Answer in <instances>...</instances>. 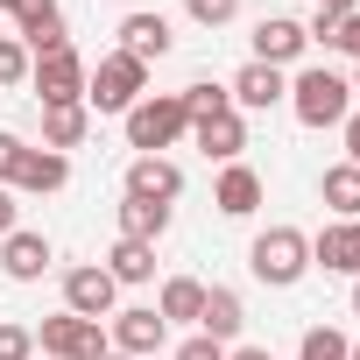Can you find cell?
Returning <instances> with one entry per match:
<instances>
[{"instance_id":"1","label":"cell","mask_w":360,"mask_h":360,"mask_svg":"<svg viewBox=\"0 0 360 360\" xmlns=\"http://www.w3.org/2000/svg\"><path fill=\"white\" fill-rule=\"evenodd\" d=\"M290 113H297L304 127H339V120L353 113V85H346L332 64H311V71L290 78Z\"/></svg>"},{"instance_id":"2","label":"cell","mask_w":360,"mask_h":360,"mask_svg":"<svg viewBox=\"0 0 360 360\" xmlns=\"http://www.w3.org/2000/svg\"><path fill=\"white\" fill-rule=\"evenodd\" d=\"M120 120H127V148H141V155H162V148H176V141L191 134V113L176 106V92H162V99L141 92Z\"/></svg>"},{"instance_id":"3","label":"cell","mask_w":360,"mask_h":360,"mask_svg":"<svg viewBox=\"0 0 360 360\" xmlns=\"http://www.w3.org/2000/svg\"><path fill=\"white\" fill-rule=\"evenodd\" d=\"M248 269H255L269 290H290V283H304V269H311V233H297V226H269V233H255V248H248Z\"/></svg>"},{"instance_id":"4","label":"cell","mask_w":360,"mask_h":360,"mask_svg":"<svg viewBox=\"0 0 360 360\" xmlns=\"http://www.w3.org/2000/svg\"><path fill=\"white\" fill-rule=\"evenodd\" d=\"M36 353H43V360H106L113 339H106L99 318H71V311H57V318H43Z\"/></svg>"},{"instance_id":"5","label":"cell","mask_w":360,"mask_h":360,"mask_svg":"<svg viewBox=\"0 0 360 360\" xmlns=\"http://www.w3.org/2000/svg\"><path fill=\"white\" fill-rule=\"evenodd\" d=\"M141 85H148V64H134L127 50H113V57H99V71H85V106L127 113V106L141 99Z\"/></svg>"},{"instance_id":"6","label":"cell","mask_w":360,"mask_h":360,"mask_svg":"<svg viewBox=\"0 0 360 360\" xmlns=\"http://www.w3.org/2000/svg\"><path fill=\"white\" fill-rule=\"evenodd\" d=\"M29 85L43 92V106H85V64H78V50L64 43V50L36 57L29 64Z\"/></svg>"},{"instance_id":"7","label":"cell","mask_w":360,"mask_h":360,"mask_svg":"<svg viewBox=\"0 0 360 360\" xmlns=\"http://www.w3.org/2000/svg\"><path fill=\"white\" fill-rule=\"evenodd\" d=\"M226 92H233V113H269V106H283V99H290V78H283L276 64H255V57H248V64L233 71V85H226Z\"/></svg>"},{"instance_id":"8","label":"cell","mask_w":360,"mask_h":360,"mask_svg":"<svg viewBox=\"0 0 360 360\" xmlns=\"http://www.w3.org/2000/svg\"><path fill=\"white\" fill-rule=\"evenodd\" d=\"M113 297H120V283H113L99 262H85V269L64 276V311H71V318H113Z\"/></svg>"},{"instance_id":"9","label":"cell","mask_w":360,"mask_h":360,"mask_svg":"<svg viewBox=\"0 0 360 360\" xmlns=\"http://www.w3.org/2000/svg\"><path fill=\"white\" fill-rule=\"evenodd\" d=\"M127 198L176 205V198H184V169H176L169 155H134V162H127Z\"/></svg>"},{"instance_id":"10","label":"cell","mask_w":360,"mask_h":360,"mask_svg":"<svg viewBox=\"0 0 360 360\" xmlns=\"http://www.w3.org/2000/svg\"><path fill=\"white\" fill-rule=\"evenodd\" d=\"M311 50V36H304V22H290V15H262L255 22V64H297Z\"/></svg>"},{"instance_id":"11","label":"cell","mask_w":360,"mask_h":360,"mask_svg":"<svg viewBox=\"0 0 360 360\" xmlns=\"http://www.w3.org/2000/svg\"><path fill=\"white\" fill-rule=\"evenodd\" d=\"M113 353H127V360H141V353H155L162 339H169V325L155 318V304H134V311H113Z\"/></svg>"},{"instance_id":"12","label":"cell","mask_w":360,"mask_h":360,"mask_svg":"<svg viewBox=\"0 0 360 360\" xmlns=\"http://www.w3.org/2000/svg\"><path fill=\"white\" fill-rule=\"evenodd\" d=\"M311 262L332 269V276H360V219H332V226L311 240Z\"/></svg>"},{"instance_id":"13","label":"cell","mask_w":360,"mask_h":360,"mask_svg":"<svg viewBox=\"0 0 360 360\" xmlns=\"http://www.w3.org/2000/svg\"><path fill=\"white\" fill-rule=\"evenodd\" d=\"M191 141H198V155H212V162H240V148H248V120H240V113L191 120Z\"/></svg>"},{"instance_id":"14","label":"cell","mask_w":360,"mask_h":360,"mask_svg":"<svg viewBox=\"0 0 360 360\" xmlns=\"http://www.w3.org/2000/svg\"><path fill=\"white\" fill-rule=\"evenodd\" d=\"M240 325H248V304H240V290L212 283V290H205V311H198V332H205V339H219V346H233V339H240Z\"/></svg>"},{"instance_id":"15","label":"cell","mask_w":360,"mask_h":360,"mask_svg":"<svg viewBox=\"0 0 360 360\" xmlns=\"http://www.w3.org/2000/svg\"><path fill=\"white\" fill-rule=\"evenodd\" d=\"M64 184H71V155H57V148H29L15 169V191H29V198H50Z\"/></svg>"},{"instance_id":"16","label":"cell","mask_w":360,"mask_h":360,"mask_svg":"<svg viewBox=\"0 0 360 360\" xmlns=\"http://www.w3.org/2000/svg\"><path fill=\"white\" fill-rule=\"evenodd\" d=\"M15 29H22V50H29V64L71 43V36H64V8H57V0H36V8H29V15L15 22Z\"/></svg>"},{"instance_id":"17","label":"cell","mask_w":360,"mask_h":360,"mask_svg":"<svg viewBox=\"0 0 360 360\" xmlns=\"http://www.w3.org/2000/svg\"><path fill=\"white\" fill-rule=\"evenodd\" d=\"M212 205H219L226 219H248V212L262 205V176H255L248 162H226V169H219V184H212Z\"/></svg>"},{"instance_id":"18","label":"cell","mask_w":360,"mask_h":360,"mask_svg":"<svg viewBox=\"0 0 360 360\" xmlns=\"http://www.w3.org/2000/svg\"><path fill=\"white\" fill-rule=\"evenodd\" d=\"M120 50H127L134 64L169 57V15H127V22H120Z\"/></svg>"},{"instance_id":"19","label":"cell","mask_w":360,"mask_h":360,"mask_svg":"<svg viewBox=\"0 0 360 360\" xmlns=\"http://www.w3.org/2000/svg\"><path fill=\"white\" fill-rule=\"evenodd\" d=\"M0 269H8L15 283H36V276L50 269V240H43V233H22V226H15L8 240H0Z\"/></svg>"},{"instance_id":"20","label":"cell","mask_w":360,"mask_h":360,"mask_svg":"<svg viewBox=\"0 0 360 360\" xmlns=\"http://www.w3.org/2000/svg\"><path fill=\"white\" fill-rule=\"evenodd\" d=\"M198 311H205V283L198 276H169L162 283V297H155V318L162 325H198Z\"/></svg>"},{"instance_id":"21","label":"cell","mask_w":360,"mask_h":360,"mask_svg":"<svg viewBox=\"0 0 360 360\" xmlns=\"http://www.w3.org/2000/svg\"><path fill=\"white\" fill-rule=\"evenodd\" d=\"M92 134V106H43V148H78Z\"/></svg>"},{"instance_id":"22","label":"cell","mask_w":360,"mask_h":360,"mask_svg":"<svg viewBox=\"0 0 360 360\" xmlns=\"http://www.w3.org/2000/svg\"><path fill=\"white\" fill-rule=\"evenodd\" d=\"M318 198H325L339 219H360V169H353V162H332V169L318 176Z\"/></svg>"},{"instance_id":"23","label":"cell","mask_w":360,"mask_h":360,"mask_svg":"<svg viewBox=\"0 0 360 360\" xmlns=\"http://www.w3.org/2000/svg\"><path fill=\"white\" fill-rule=\"evenodd\" d=\"M162 233H169V205H148V198H127L120 205V240H148L155 248Z\"/></svg>"},{"instance_id":"24","label":"cell","mask_w":360,"mask_h":360,"mask_svg":"<svg viewBox=\"0 0 360 360\" xmlns=\"http://www.w3.org/2000/svg\"><path fill=\"white\" fill-rule=\"evenodd\" d=\"M106 276H113V283H148V276H155V248H148V240H113Z\"/></svg>"},{"instance_id":"25","label":"cell","mask_w":360,"mask_h":360,"mask_svg":"<svg viewBox=\"0 0 360 360\" xmlns=\"http://www.w3.org/2000/svg\"><path fill=\"white\" fill-rule=\"evenodd\" d=\"M176 106H184L191 120H212V113H233V92H226V85H205V78H198V85H184V92H176Z\"/></svg>"},{"instance_id":"26","label":"cell","mask_w":360,"mask_h":360,"mask_svg":"<svg viewBox=\"0 0 360 360\" xmlns=\"http://www.w3.org/2000/svg\"><path fill=\"white\" fill-rule=\"evenodd\" d=\"M297 360H353V339H346V332H332V325H311V332H304V346H297Z\"/></svg>"},{"instance_id":"27","label":"cell","mask_w":360,"mask_h":360,"mask_svg":"<svg viewBox=\"0 0 360 360\" xmlns=\"http://www.w3.org/2000/svg\"><path fill=\"white\" fill-rule=\"evenodd\" d=\"M184 15H191L198 29H226V22L240 15V0H184Z\"/></svg>"},{"instance_id":"28","label":"cell","mask_w":360,"mask_h":360,"mask_svg":"<svg viewBox=\"0 0 360 360\" xmlns=\"http://www.w3.org/2000/svg\"><path fill=\"white\" fill-rule=\"evenodd\" d=\"M0 85H8V92L29 85V50L22 43H0Z\"/></svg>"},{"instance_id":"29","label":"cell","mask_w":360,"mask_h":360,"mask_svg":"<svg viewBox=\"0 0 360 360\" xmlns=\"http://www.w3.org/2000/svg\"><path fill=\"white\" fill-rule=\"evenodd\" d=\"M0 360H36V332L29 325H0Z\"/></svg>"},{"instance_id":"30","label":"cell","mask_w":360,"mask_h":360,"mask_svg":"<svg viewBox=\"0 0 360 360\" xmlns=\"http://www.w3.org/2000/svg\"><path fill=\"white\" fill-rule=\"evenodd\" d=\"M22 155H29V141L0 127V184H15V169H22Z\"/></svg>"},{"instance_id":"31","label":"cell","mask_w":360,"mask_h":360,"mask_svg":"<svg viewBox=\"0 0 360 360\" xmlns=\"http://www.w3.org/2000/svg\"><path fill=\"white\" fill-rule=\"evenodd\" d=\"M176 360H226V346H219V339H205V332H191L184 346H176Z\"/></svg>"},{"instance_id":"32","label":"cell","mask_w":360,"mask_h":360,"mask_svg":"<svg viewBox=\"0 0 360 360\" xmlns=\"http://www.w3.org/2000/svg\"><path fill=\"white\" fill-rule=\"evenodd\" d=\"M339 134H346V162L360 169V113H346V120H339Z\"/></svg>"},{"instance_id":"33","label":"cell","mask_w":360,"mask_h":360,"mask_svg":"<svg viewBox=\"0 0 360 360\" xmlns=\"http://www.w3.org/2000/svg\"><path fill=\"white\" fill-rule=\"evenodd\" d=\"M8 233H15V191L0 184V240H8Z\"/></svg>"},{"instance_id":"34","label":"cell","mask_w":360,"mask_h":360,"mask_svg":"<svg viewBox=\"0 0 360 360\" xmlns=\"http://www.w3.org/2000/svg\"><path fill=\"white\" fill-rule=\"evenodd\" d=\"M226 360H276L269 346H226Z\"/></svg>"},{"instance_id":"35","label":"cell","mask_w":360,"mask_h":360,"mask_svg":"<svg viewBox=\"0 0 360 360\" xmlns=\"http://www.w3.org/2000/svg\"><path fill=\"white\" fill-rule=\"evenodd\" d=\"M311 8H325V15H353L360 0H311Z\"/></svg>"},{"instance_id":"36","label":"cell","mask_w":360,"mask_h":360,"mask_svg":"<svg viewBox=\"0 0 360 360\" xmlns=\"http://www.w3.org/2000/svg\"><path fill=\"white\" fill-rule=\"evenodd\" d=\"M29 8H36V0H0V15H15V22H22Z\"/></svg>"},{"instance_id":"37","label":"cell","mask_w":360,"mask_h":360,"mask_svg":"<svg viewBox=\"0 0 360 360\" xmlns=\"http://www.w3.org/2000/svg\"><path fill=\"white\" fill-rule=\"evenodd\" d=\"M346 85H353V92H360V57H353V78H346Z\"/></svg>"},{"instance_id":"38","label":"cell","mask_w":360,"mask_h":360,"mask_svg":"<svg viewBox=\"0 0 360 360\" xmlns=\"http://www.w3.org/2000/svg\"><path fill=\"white\" fill-rule=\"evenodd\" d=\"M353 311H360V276H353Z\"/></svg>"},{"instance_id":"39","label":"cell","mask_w":360,"mask_h":360,"mask_svg":"<svg viewBox=\"0 0 360 360\" xmlns=\"http://www.w3.org/2000/svg\"><path fill=\"white\" fill-rule=\"evenodd\" d=\"M106 360H127V353H106Z\"/></svg>"},{"instance_id":"40","label":"cell","mask_w":360,"mask_h":360,"mask_svg":"<svg viewBox=\"0 0 360 360\" xmlns=\"http://www.w3.org/2000/svg\"><path fill=\"white\" fill-rule=\"evenodd\" d=\"M353 360H360V346H353Z\"/></svg>"}]
</instances>
